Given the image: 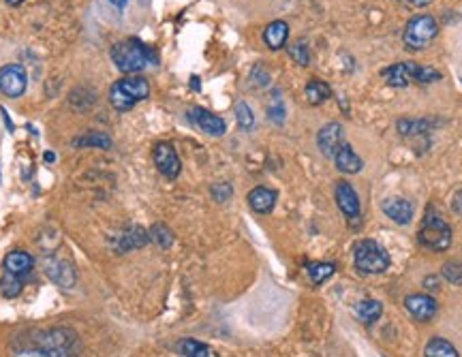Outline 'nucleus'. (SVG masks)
<instances>
[{"label": "nucleus", "mask_w": 462, "mask_h": 357, "mask_svg": "<svg viewBox=\"0 0 462 357\" xmlns=\"http://www.w3.org/2000/svg\"><path fill=\"white\" fill-rule=\"evenodd\" d=\"M428 129H430L428 120H409V118H402V120H398V133L405 135V137L426 133Z\"/></svg>", "instance_id": "cd10ccee"}, {"label": "nucleus", "mask_w": 462, "mask_h": 357, "mask_svg": "<svg viewBox=\"0 0 462 357\" xmlns=\"http://www.w3.org/2000/svg\"><path fill=\"white\" fill-rule=\"evenodd\" d=\"M441 79V73L436 69H430V67H419L417 64V73H415V81L419 84H432V81H439Z\"/></svg>", "instance_id": "72a5a7b5"}, {"label": "nucleus", "mask_w": 462, "mask_h": 357, "mask_svg": "<svg viewBox=\"0 0 462 357\" xmlns=\"http://www.w3.org/2000/svg\"><path fill=\"white\" fill-rule=\"evenodd\" d=\"M7 3H9L11 7H18V5H22V3H24V0H7Z\"/></svg>", "instance_id": "ea45409f"}, {"label": "nucleus", "mask_w": 462, "mask_h": 357, "mask_svg": "<svg viewBox=\"0 0 462 357\" xmlns=\"http://www.w3.org/2000/svg\"><path fill=\"white\" fill-rule=\"evenodd\" d=\"M236 118H238V125H240L242 131H251L255 127V115H253L251 107L244 101H240L236 105Z\"/></svg>", "instance_id": "c756f323"}, {"label": "nucleus", "mask_w": 462, "mask_h": 357, "mask_svg": "<svg viewBox=\"0 0 462 357\" xmlns=\"http://www.w3.org/2000/svg\"><path fill=\"white\" fill-rule=\"evenodd\" d=\"M354 312H356V319H358V321L371 325V323H375V321L381 317L383 306H381V302H377V300H362V302H358V304L354 306Z\"/></svg>", "instance_id": "aec40b11"}, {"label": "nucleus", "mask_w": 462, "mask_h": 357, "mask_svg": "<svg viewBox=\"0 0 462 357\" xmlns=\"http://www.w3.org/2000/svg\"><path fill=\"white\" fill-rule=\"evenodd\" d=\"M120 253H125V251H131V249H142L150 237H148V233L142 229V227H133V229H129L127 233H123L120 235Z\"/></svg>", "instance_id": "5701e85b"}, {"label": "nucleus", "mask_w": 462, "mask_h": 357, "mask_svg": "<svg viewBox=\"0 0 462 357\" xmlns=\"http://www.w3.org/2000/svg\"><path fill=\"white\" fill-rule=\"evenodd\" d=\"M111 62L123 73H140L150 62L154 64L157 56L140 39H127V41H120L111 47Z\"/></svg>", "instance_id": "f03ea898"}, {"label": "nucleus", "mask_w": 462, "mask_h": 357, "mask_svg": "<svg viewBox=\"0 0 462 357\" xmlns=\"http://www.w3.org/2000/svg\"><path fill=\"white\" fill-rule=\"evenodd\" d=\"M443 276L451 283V285H462V264L458 261H447L443 266Z\"/></svg>", "instance_id": "2f4dec72"}, {"label": "nucleus", "mask_w": 462, "mask_h": 357, "mask_svg": "<svg viewBox=\"0 0 462 357\" xmlns=\"http://www.w3.org/2000/svg\"><path fill=\"white\" fill-rule=\"evenodd\" d=\"M289 56L300 67H308V62H310V54H308V47H306L304 41H295L293 45H289Z\"/></svg>", "instance_id": "7c9ffc66"}, {"label": "nucleus", "mask_w": 462, "mask_h": 357, "mask_svg": "<svg viewBox=\"0 0 462 357\" xmlns=\"http://www.w3.org/2000/svg\"><path fill=\"white\" fill-rule=\"evenodd\" d=\"M73 146L75 148H103V150H109L111 148V137L105 135V133H98V131H90L77 140H73Z\"/></svg>", "instance_id": "b1692460"}, {"label": "nucleus", "mask_w": 462, "mask_h": 357, "mask_svg": "<svg viewBox=\"0 0 462 357\" xmlns=\"http://www.w3.org/2000/svg\"><path fill=\"white\" fill-rule=\"evenodd\" d=\"M383 212L390 220H394L396 225H409L413 218V203L409 199L402 197H390L383 201Z\"/></svg>", "instance_id": "4468645a"}, {"label": "nucleus", "mask_w": 462, "mask_h": 357, "mask_svg": "<svg viewBox=\"0 0 462 357\" xmlns=\"http://www.w3.org/2000/svg\"><path fill=\"white\" fill-rule=\"evenodd\" d=\"M451 208H453L456 214L462 216V191H458V193L453 195V203H451Z\"/></svg>", "instance_id": "e433bc0d"}, {"label": "nucleus", "mask_w": 462, "mask_h": 357, "mask_svg": "<svg viewBox=\"0 0 462 357\" xmlns=\"http://www.w3.org/2000/svg\"><path fill=\"white\" fill-rule=\"evenodd\" d=\"M304 94H306V101L310 105H321L332 96V88L321 79H310L304 88Z\"/></svg>", "instance_id": "412c9836"}, {"label": "nucleus", "mask_w": 462, "mask_h": 357, "mask_svg": "<svg viewBox=\"0 0 462 357\" xmlns=\"http://www.w3.org/2000/svg\"><path fill=\"white\" fill-rule=\"evenodd\" d=\"M150 96V84L144 77H125L109 88V103L118 111L133 109L140 101Z\"/></svg>", "instance_id": "7ed1b4c3"}, {"label": "nucleus", "mask_w": 462, "mask_h": 357, "mask_svg": "<svg viewBox=\"0 0 462 357\" xmlns=\"http://www.w3.org/2000/svg\"><path fill=\"white\" fill-rule=\"evenodd\" d=\"M210 191H212V197H214L216 201H227V199L231 197V193H234L227 182H218V184H214Z\"/></svg>", "instance_id": "f704fd0d"}, {"label": "nucleus", "mask_w": 462, "mask_h": 357, "mask_svg": "<svg viewBox=\"0 0 462 357\" xmlns=\"http://www.w3.org/2000/svg\"><path fill=\"white\" fill-rule=\"evenodd\" d=\"M24 289V283H22V276H16L11 272H5V276L0 278V293H3L7 300H13L22 293Z\"/></svg>", "instance_id": "a878e982"}, {"label": "nucleus", "mask_w": 462, "mask_h": 357, "mask_svg": "<svg viewBox=\"0 0 462 357\" xmlns=\"http://www.w3.org/2000/svg\"><path fill=\"white\" fill-rule=\"evenodd\" d=\"M75 342H77V336L73 329L54 327V329L37 332L30 338V344L24 348H18L16 355H50V357L71 355V348L75 346Z\"/></svg>", "instance_id": "f257e3e1"}, {"label": "nucleus", "mask_w": 462, "mask_h": 357, "mask_svg": "<svg viewBox=\"0 0 462 357\" xmlns=\"http://www.w3.org/2000/svg\"><path fill=\"white\" fill-rule=\"evenodd\" d=\"M176 351L178 355H184V357H212V348L203 342H197L193 338H184L176 344Z\"/></svg>", "instance_id": "4be33fe9"}, {"label": "nucleus", "mask_w": 462, "mask_h": 357, "mask_svg": "<svg viewBox=\"0 0 462 357\" xmlns=\"http://www.w3.org/2000/svg\"><path fill=\"white\" fill-rule=\"evenodd\" d=\"M405 308L407 312L415 319V321H430L436 314V300L432 295H424V293H413L407 295L405 300Z\"/></svg>", "instance_id": "f8f14e48"}, {"label": "nucleus", "mask_w": 462, "mask_h": 357, "mask_svg": "<svg viewBox=\"0 0 462 357\" xmlns=\"http://www.w3.org/2000/svg\"><path fill=\"white\" fill-rule=\"evenodd\" d=\"M415 73H417L415 62H396L381 71L385 84L392 88H407L411 81H415Z\"/></svg>", "instance_id": "ddd939ff"}, {"label": "nucleus", "mask_w": 462, "mask_h": 357, "mask_svg": "<svg viewBox=\"0 0 462 357\" xmlns=\"http://www.w3.org/2000/svg\"><path fill=\"white\" fill-rule=\"evenodd\" d=\"M426 357H458V351L451 342L443 340V338H432L426 348H424Z\"/></svg>", "instance_id": "393cba45"}, {"label": "nucleus", "mask_w": 462, "mask_h": 357, "mask_svg": "<svg viewBox=\"0 0 462 357\" xmlns=\"http://www.w3.org/2000/svg\"><path fill=\"white\" fill-rule=\"evenodd\" d=\"M188 120L197 129H201L203 133H208L212 137H220L227 131V125H225L222 118H218V115H214V113H210L208 109H201V107H193L188 111Z\"/></svg>", "instance_id": "9d476101"}, {"label": "nucleus", "mask_w": 462, "mask_h": 357, "mask_svg": "<svg viewBox=\"0 0 462 357\" xmlns=\"http://www.w3.org/2000/svg\"><path fill=\"white\" fill-rule=\"evenodd\" d=\"M28 77L24 67L20 64H7L0 69V92L7 94L9 98H18L26 92Z\"/></svg>", "instance_id": "0eeeda50"}, {"label": "nucleus", "mask_w": 462, "mask_h": 357, "mask_svg": "<svg viewBox=\"0 0 462 357\" xmlns=\"http://www.w3.org/2000/svg\"><path fill=\"white\" fill-rule=\"evenodd\" d=\"M342 144H344V131H342V125L338 123H327L317 135V146L321 154L327 159H334V154L338 152Z\"/></svg>", "instance_id": "9b49d317"}, {"label": "nucleus", "mask_w": 462, "mask_h": 357, "mask_svg": "<svg viewBox=\"0 0 462 357\" xmlns=\"http://www.w3.org/2000/svg\"><path fill=\"white\" fill-rule=\"evenodd\" d=\"M287 39H289V26H287V22H283V20H276V22L268 24L266 30H264V41H266V45H268L270 50H274V52L283 50L285 43H287Z\"/></svg>", "instance_id": "a211bd4d"}, {"label": "nucleus", "mask_w": 462, "mask_h": 357, "mask_svg": "<svg viewBox=\"0 0 462 357\" xmlns=\"http://www.w3.org/2000/svg\"><path fill=\"white\" fill-rule=\"evenodd\" d=\"M35 266V259L24 253V251H13L5 257V272H11L16 276H24L33 270Z\"/></svg>", "instance_id": "6ab92c4d"}, {"label": "nucleus", "mask_w": 462, "mask_h": 357, "mask_svg": "<svg viewBox=\"0 0 462 357\" xmlns=\"http://www.w3.org/2000/svg\"><path fill=\"white\" fill-rule=\"evenodd\" d=\"M152 161H154L157 169L165 178L176 180L180 176L182 163H180V157H178V152H176V148L171 144H157L154 150H152Z\"/></svg>", "instance_id": "1a4fd4ad"}, {"label": "nucleus", "mask_w": 462, "mask_h": 357, "mask_svg": "<svg viewBox=\"0 0 462 357\" xmlns=\"http://www.w3.org/2000/svg\"><path fill=\"white\" fill-rule=\"evenodd\" d=\"M334 272H336V268L332 264H310L308 266V274H310V280L315 285H323Z\"/></svg>", "instance_id": "c85d7f7f"}, {"label": "nucleus", "mask_w": 462, "mask_h": 357, "mask_svg": "<svg viewBox=\"0 0 462 357\" xmlns=\"http://www.w3.org/2000/svg\"><path fill=\"white\" fill-rule=\"evenodd\" d=\"M45 274L54 285H58L62 289H71L75 285V272L62 259H47L45 261Z\"/></svg>", "instance_id": "2eb2a0df"}, {"label": "nucleus", "mask_w": 462, "mask_h": 357, "mask_svg": "<svg viewBox=\"0 0 462 357\" xmlns=\"http://www.w3.org/2000/svg\"><path fill=\"white\" fill-rule=\"evenodd\" d=\"M334 199L338 210L349 218L351 225H356L360 220V197L356 193V188L349 182H338L336 191H334Z\"/></svg>", "instance_id": "6e6552de"}, {"label": "nucleus", "mask_w": 462, "mask_h": 357, "mask_svg": "<svg viewBox=\"0 0 462 357\" xmlns=\"http://www.w3.org/2000/svg\"><path fill=\"white\" fill-rule=\"evenodd\" d=\"M251 79H253V86H259V88H264V86L270 84V75H268V71H266L261 64H257V67L253 69Z\"/></svg>", "instance_id": "c9c22d12"}, {"label": "nucleus", "mask_w": 462, "mask_h": 357, "mask_svg": "<svg viewBox=\"0 0 462 357\" xmlns=\"http://www.w3.org/2000/svg\"><path fill=\"white\" fill-rule=\"evenodd\" d=\"M354 261L358 272L362 274H381L390 268V255L388 251L377 244L375 240H364L356 246Z\"/></svg>", "instance_id": "39448f33"}, {"label": "nucleus", "mask_w": 462, "mask_h": 357, "mask_svg": "<svg viewBox=\"0 0 462 357\" xmlns=\"http://www.w3.org/2000/svg\"><path fill=\"white\" fill-rule=\"evenodd\" d=\"M417 242L428 251L443 253L451 244V227L439 214L428 210V214L424 216L419 231H417Z\"/></svg>", "instance_id": "20e7f679"}, {"label": "nucleus", "mask_w": 462, "mask_h": 357, "mask_svg": "<svg viewBox=\"0 0 462 357\" xmlns=\"http://www.w3.org/2000/svg\"><path fill=\"white\" fill-rule=\"evenodd\" d=\"M268 118H270L272 123H276V125H283V120H285V107H283V103L278 98V92H274L272 105L268 107Z\"/></svg>", "instance_id": "473e14b6"}, {"label": "nucleus", "mask_w": 462, "mask_h": 357, "mask_svg": "<svg viewBox=\"0 0 462 357\" xmlns=\"http://www.w3.org/2000/svg\"><path fill=\"white\" fill-rule=\"evenodd\" d=\"M334 163H336V169L342 174H358L364 167V161L358 157V152L349 144H342L338 148V152L334 154Z\"/></svg>", "instance_id": "dca6fc26"}, {"label": "nucleus", "mask_w": 462, "mask_h": 357, "mask_svg": "<svg viewBox=\"0 0 462 357\" xmlns=\"http://www.w3.org/2000/svg\"><path fill=\"white\" fill-rule=\"evenodd\" d=\"M109 3H111V5H113L116 9H125V7H127V3H129V0H109Z\"/></svg>", "instance_id": "4c0bfd02"}, {"label": "nucleus", "mask_w": 462, "mask_h": 357, "mask_svg": "<svg viewBox=\"0 0 462 357\" xmlns=\"http://www.w3.org/2000/svg\"><path fill=\"white\" fill-rule=\"evenodd\" d=\"M439 35V24L432 16H415L407 22L402 41L407 50H424Z\"/></svg>", "instance_id": "423d86ee"}, {"label": "nucleus", "mask_w": 462, "mask_h": 357, "mask_svg": "<svg viewBox=\"0 0 462 357\" xmlns=\"http://www.w3.org/2000/svg\"><path fill=\"white\" fill-rule=\"evenodd\" d=\"M249 205L257 214H270L276 205V193L266 186H257L249 193Z\"/></svg>", "instance_id": "f3484780"}, {"label": "nucleus", "mask_w": 462, "mask_h": 357, "mask_svg": "<svg viewBox=\"0 0 462 357\" xmlns=\"http://www.w3.org/2000/svg\"><path fill=\"white\" fill-rule=\"evenodd\" d=\"M148 237L159 246V249H169L174 244V233L165 227V225H154L148 231Z\"/></svg>", "instance_id": "bb28decb"}, {"label": "nucleus", "mask_w": 462, "mask_h": 357, "mask_svg": "<svg viewBox=\"0 0 462 357\" xmlns=\"http://www.w3.org/2000/svg\"><path fill=\"white\" fill-rule=\"evenodd\" d=\"M411 3L415 5V7H424V5H428L430 0H411Z\"/></svg>", "instance_id": "58836bf2"}, {"label": "nucleus", "mask_w": 462, "mask_h": 357, "mask_svg": "<svg viewBox=\"0 0 462 357\" xmlns=\"http://www.w3.org/2000/svg\"><path fill=\"white\" fill-rule=\"evenodd\" d=\"M191 79H193V88L199 90V81H197V77H191Z\"/></svg>", "instance_id": "a19ab883"}]
</instances>
